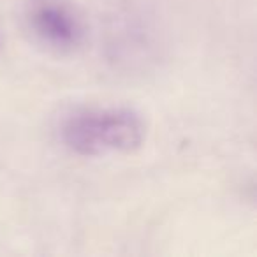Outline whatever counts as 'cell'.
<instances>
[{
	"instance_id": "obj_1",
	"label": "cell",
	"mask_w": 257,
	"mask_h": 257,
	"mask_svg": "<svg viewBox=\"0 0 257 257\" xmlns=\"http://www.w3.org/2000/svg\"><path fill=\"white\" fill-rule=\"evenodd\" d=\"M62 140L85 157L128 154L143 143L145 123L140 114L125 107L83 109L65 118Z\"/></svg>"
},
{
	"instance_id": "obj_2",
	"label": "cell",
	"mask_w": 257,
	"mask_h": 257,
	"mask_svg": "<svg viewBox=\"0 0 257 257\" xmlns=\"http://www.w3.org/2000/svg\"><path fill=\"white\" fill-rule=\"evenodd\" d=\"M27 22L34 36L55 51H71L83 39V23L65 0H32Z\"/></svg>"
},
{
	"instance_id": "obj_3",
	"label": "cell",
	"mask_w": 257,
	"mask_h": 257,
	"mask_svg": "<svg viewBox=\"0 0 257 257\" xmlns=\"http://www.w3.org/2000/svg\"><path fill=\"white\" fill-rule=\"evenodd\" d=\"M0 50H2V39H0Z\"/></svg>"
}]
</instances>
